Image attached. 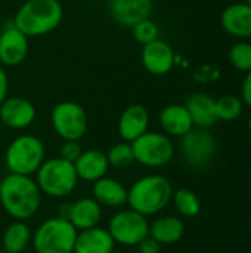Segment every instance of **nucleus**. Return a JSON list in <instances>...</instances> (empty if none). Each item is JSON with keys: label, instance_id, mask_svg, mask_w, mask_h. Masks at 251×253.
I'll list each match as a JSON object with an SVG mask.
<instances>
[{"label": "nucleus", "instance_id": "nucleus-23", "mask_svg": "<svg viewBox=\"0 0 251 253\" xmlns=\"http://www.w3.org/2000/svg\"><path fill=\"white\" fill-rule=\"evenodd\" d=\"M185 234V224L180 216L163 215L149 222V237L161 246H170L180 242Z\"/></svg>", "mask_w": 251, "mask_h": 253}, {"label": "nucleus", "instance_id": "nucleus-4", "mask_svg": "<svg viewBox=\"0 0 251 253\" xmlns=\"http://www.w3.org/2000/svg\"><path fill=\"white\" fill-rule=\"evenodd\" d=\"M77 233L68 219L53 216L33 231L31 246L36 253H74Z\"/></svg>", "mask_w": 251, "mask_h": 253}, {"label": "nucleus", "instance_id": "nucleus-36", "mask_svg": "<svg viewBox=\"0 0 251 253\" xmlns=\"http://www.w3.org/2000/svg\"><path fill=\"white\" fill-rule=\"evenodd\" d=\"M0 253H7V252H4V251H3V249H0Z\"/></svg>", "mask_w": 251, "mask_h": 253}, {"label": "nucleus", "instance_id": "nucleus-27", "mask_svg": "<svg viewBox=\"0 0 251 253\" xmlns=\"http://www.w3.org/2000/svg\"><path fill=\"white\" fill-rule=\"evenodd\" d=\"M108 165L114 169H127L135 163V156L130 142H117L107 153Z\"/></svg>", "mask_w": 251, "mask_h": 253}, {"label": "nucleus", "instance_id": "nucleus-25", "mask_svg": "<svg viewBox=\"0 0 251 253\" xmlns=\"http://www.w3.org/2000/svg\"><path fill=\"white\" fill-rule=\"evenodd\" d=\"M172 202H173L178 213L182 218L191 219V218L198 216L201 212V202H200L198 196L188 188H179V190L173 191Z\"/></svg>", "mask_w": 251, "mask_h": 253}, {"label": "nucleus", "instance_id": "nucleus-26", "mask_svg": "<svg viewBox=\"0 0 251 253\" xmlns=\"http://www.w3.org/2000/svg\"><path fill=\"white\" fill-rule=\"evenodd\" d=\"M244 102L235 95H223L216 99V114L220 122H235L241 117Z\"/></svg>", "mask_w": 251, "mask_h": 253}, {"label": "nucleus", "instance_id": "nucleus-34", "mask_svg": "<svg viewBox=\"0 0 251 253\" xmlns=\"http://www.w3.org/2000/svg\"><path fill=\"white\" fill-rule=\"evenodd\" d=\"M68 211H70V203H62L58 209V215L56 216H61V218H65L68 216Z\"/></svg>", "mask_w": 251, "mask_h": 253}, {"label": "nucleus", "instance_id": "nucleus-1", "mask_svg": "<svg viewBox=\"0 0 251 253\" xmlns=\"http://www.w3.org/2000/svg\"><path fill=\"white\" fill-rule=\"evenodd\" d=\"M41 191L31 176L9 173L1 179L0 205L15 221L31 219L40 209Z\"/></svg>", "mask_w": 251, "mask_h": 253}, {"label": "nucleus", "instance_id": "nucleus-9", "mask_svg": "<svg viewBox=\"0 0 251 253\" xmlns=\"http://www.w3.org/2000/svg\"><path fill=\"white\" fill-rule=\"evenodd\" d=\"M50 122L55 133L64 141H80L89 127L86 110L74 101L56 104L52 110Z\"/></svg>", "mask_w": 251, "mask_h": 253}, {"label": "nucleus", "instance_id": "nucleus-29", "mask_svg": "<svg viewBox=\"0 0 251 253\" xmlns=\"http://www.w3.org/2000/svg\"><path fill=\"white\" fill-rule=\"evenodd\" d=\"M132 33H133L135 40L143 46V44H148V43L157 40L160 30H158V25L152 19L145 18L132 27Z\"/></svg>", "mask_w": 251, "mask_h": 253}, {"label": "nucleus", "instance_id": "nucleus-39", "mask_svg": "<svg viewBox=\"0 0 251 253\" xmlns=\"http://www.w3.org/2000/svg\"><path fill=\"white\" fill-rule=\"evenodd\" d=\"M0 185H1V179H0Z\"/></svg>", "mask_w": 251, "mask_h": 253}, {"label": "nucleus", "instance_id": "nucleus-32", "mask_svg": "<svg viewBox=\"0 0 251 253\" xmlns=\"http://www.w3.org/2000/svg\"><path fill=\"white\" fill-rule=\"evenodd\" d=\"M241 99L247 107L251 108V71L246 73V77L241 86Z\"/></svg>", "mask_w": 251, "mask_h": 253}, {"label": "nucleus", "instance_id": "nucleus-7", "mask_svg": "<svg viewBox=\"0 0 251 253\" xmlns=\"http://www.w3.org/2000/svg\"><path fill=\"white\" fill-rule=\"evenodd\" d=\"M135 163L149 169H158L169 165L175 156L172 138L161 132H145L132 142Z\"/></svg>", "mask_w": 251, "mask_h": 253}, {"label": "nucleus", "instance_id": "nucleus-14", "mask_svg": "<svg viewBox=\"0 0 251 253\" xmlns=\"http://www.w3.org/2000/svg\"><path fill=\"white\" fill-rule=\"evenodd\" d=\"M154 0H108L112 21L124 28H132L139 21L149 18Z\"/></svg>", "mask_w": 251, "mask_h": 253}, {"label": "nucleus", "instance_id": "nucleus-11", "mask_svg": "<svg viewBox=\"0 0 251 253\" xmlns=\"http://www.w3.org/2000/svg\"><path fill=\"white\" fill-rule=\"evenodd\" d=\"M28 55V37L15 27L13 21L7 22L0 31V62L7 67L19 65Z\"/></svg>", "mask_w": 251, "mask_h": 253}, {"label": "nucleus", "instance_id": "nucleus-28", "mask_svg": "<svg viewBox=\"0 0 251 253\" xmlns=\"http://www.w3.org/2000/svg\"><path fill=\"white\" fill-rule=\"evenodd\" d=\"M228 58L235 70L243 73L251 71V43L246 40L235 43L234 46H231Z\"/></svg>", "mask_w": 251, "mask_h": 253}, {"label": "nucleus", "instance_id": "nucleus-2", "mask_svg": "<svg viewBox=\"0 0 251 253\" xmlns=\"http://www.w3.org/2000/svg\"><path fill=\"white\" fill-rule=\"evenodd\" d=\"M172 196V182L163 175L151 173L132 184L127 190V205L148 218L161 213L170 205Z\"/></svg>", "mask_w": 251, "mask_h": 253}, {"label": "nucleus", "instance_id": "nucleus-5", "mask_svg": "<svg viewBox=\"0 0 251 253\" xmlns=\"http://www.w3.org/2000/svg\"><path fill=\"white\" fill-rule=\"evenodd\" d=\"M36 182L41 194L52 199H62L70 196L78 184V176L74 163L61 157L44 160L36 172Z\"/></svg>", "mask_w": 251, "mask_h": 253}, {"label": "nucleus", "instance_id": "nucleus-20", "mask_svg": "<svg viewBox=\"0 0 251 253\" xmlns=\"http://www.w3.org/2000/svg\"><path fill=\"white\" fill-rule=\"evenodd\" d=\"M185 107L192 119L194 127L210 129L219 122L216 114V99L207 93L200 92L191 95L186 99Z\"/></svg>", "mask_w": 251, "mask_h": 253}, {"label": "nucleus", "instance_id": "nucleus-13", "mask_svg": "<svg viewBox=\"0 0 251 253\" xmlns=\"http://www.w3.org/2000/svg\"><path fill=\"white\" fill-rule=\"evenodd\" d=\"M37 111L33 102L21 96H7L0 105V120L4 126L22 130L30 127L36 120Z\"/></svg>", "mask_w": 251, "mask_h": 253}, {"label": "nucleus", "instance_id": "nucleus-3", "mask_svg": "<svg viewBox=\"0 0 251 253\" xmlns=\"http://www.w3.org/2000/svg\"><path fill=\"white\" fill-rule=\"evenodd\" d=\"M62 18L59 0H25L16 10L13 24L27 37H41L56 30Z\"/></svg>", "mask_w": 251, "mask_h": 253}, {"label": "nucleus", "instance_id": "nucleus-17", "mask_svg": "<svg viewBox=\"0 0 251 253\" xmlns=\"http://www.w3.org/2000/svg\"><path fill=\"white\" fill-rule=\"evenodd\" d=\"M102 206L93 197H83L70 203L67 219L77 231L98 227L102 221Z\"/></svg>", "mask_w": 251, "mask_h": 253}, {"label": "nucleus", "instance_id": "nucleus-37", "mask_svg": "<svg viewBox=\"0 0 251 253\" xmlns=\"http://www.w3.org/2000/svg\"><path fill=\"white\" fill-rule=\"evenodd\" d=\"M247 3H249V4H250V6H251V0H247Z\"/></svg>", "mask_w": 251, "mask_h": 253}, {"label": "nucleus", "instance_id": "nucleus-15", "mask_svg": "<svg viewBox=\"0 0 251 253\" xmlns=\"http://www.w3.org/2000/svg\"><path fill=\"white\" fill-rule=\"evenodd\" d=\"M220 25L226 34L235 39H251V6L247 1L226 6L220 13Z\"/></svg>", "mask_w": 251, "mask_h": 253}, {"label": "nucleus", "instance_id": "nucleus-35", "mask_svg": "<svg viewBox=\"0 0 251 253\" xmlns=\"http://www.w3.org/2000/svg\"><path fill=\"white\" fill-rule=\"evenodd\" d=\"M247 125H249V130H250V133H251V114H250V117H249V123H247Z\"/></svg>", "mask_w": 251, "mask_h": 253}, {"label": "nucleus", "instance_id": "nucleus-8", "mask_svg": "<svg viewBox=\"0 0 251 253\" xmlns=\"http://www.w3.org/2000/svg\"><path fill=\"white\" fill-rule=\"evenodd\" d=\"M115 245L132 248L138 246L149 236V221L145 215L127 208L115 212L107 228Z\"/></svg>", "mask_w": 251, "mask_h": 253}, {"label": "nucleus", "instance_id": "nucleus-18", "mask_svg": "<svg viewBox=\"0 0 251 253\" xmlns=\"http://www.w3.org/2000/svg\"><path fill=\"white\" fill-rule=\"evenodd\" d=\"M114 251L115 242L107 228L98 225L77 233L74 253H111Z\"/></svg>", "mask_w": 251, "mask_h": 253}, {"label": "nucleus", "instance_id": "nucleus-10", "mask_svg": "<svg viewBox=\"0 0 251 253\" xmlns=\"http://www.w3.org/2000/svg\"><path fill=\"white\" fill-rule=\"evenodd\" d=\"M216 138L209 129L192 127L180 136V154L183 162L192 169L207 168L216 154Z\"/></svg>", "mask_w": 251, "mask_h": 253}, {"label": "nucleus", "instance_id": "nucleus-21", "mask_svg": "<svg viewBox=\"0 0 251 253\" xmlns=\"http://www.w3.org/2000/svg\"><path fill=\"white\" fill-rule=\"evenodd\" d=\"M158 122H160V126L164 130V133L169 136L180 138L194 127L192 119H191L186 107L182 104L166 105L160 113Z\"/></svg>", "mask_w": 251, "mask_h": 253}, {"label": "nucleus", "instance_id": "nucleus-38", "mask_svg": "<svg viewBox=\"0 0 251 253\" xmlns=\"http://www.w3.org/2000/svg\"><path fill=\"white\" fill-rule=\"evenodd\" d=\"M111 253H123V252H117V251H114V252H111Z\"/></svg>", "mask_w": 251, "mask_h": 253}, {"label": "nucleus", "instance_id": "nucleus-24", "mask_svg": "<svg viewBox=\"0 0 251 253\" xmlns=\"http://www.w3.org/2000/svg\"><path fill=\"white\" fill-rule=\"evenodd\" d=\"M33 231L25 221H13L10 222L3 236L1 245L3 251L7 253H22L31 246Z\"/></svg>", "mask_w": 251, "mask_h": 253}, {"label": "nucleus", "instance_id": "nucleus-31", "mask_svg": "<svg viewBox=\"0 0 251 253\" xmlns=\"http://www.w3.org/2000/svg\"><path fill=\"white\" fill-rule=\"evenodd\" d=\"M138 249H139V253H160L161 251V245L160 243H157L152 237H146V239H143L138 246H136Z\"/></svg>", "mask_w": 251, "mask_h": 253}, {"label": "nucleus", "instance_id": "nucleus-22", "mask_svg": "<svg viewBox=\"0 0 251 253\" xmlns=\"http://www.w3.org/2000/svg\"><path fill=\"white\" fill-rule=\"evenodd\" d=\"M78 179L86 182H95L104 176L109 169L107 154L99 150H84L74 163Z\"/></svg>", "mask_w": 251, "mask_h": 253}, {"label": "nucleus", "instance_id": "nucleus-33", "mask_svg": "<svg viewBox=\"0 0 251 253\" xmlns=\"http://www.w3.org/2000/svg\"><path fill=\"white\" fill-rule=\"evenodd\" d=\"M7 92H9V79H7L6 71L0 65V105L7 98Z\"/></svg>", "mask_w": 251, "mask_h": 253}, {"label": "nucleus", "instance_id": "nucleus-19", "mask_svg": "<svg viewBox=\"0 0 251 253\" xmlns=\"http://www.w3.org/2000/svg\"><path fill=\"white\" fill-rule=\"evenodd\" d=\"M92 197L102 208H123L127 205V188L117 179L104 176L93 182Z\"/></svg>", "mask_w": 251, "mask_h": 253}, {"label": "nucleus", "instance_id": "nucleus-6", "mask_svg": "<svg viewBox=\"0 0 251 253\" xmlns=\"http://www.w3.org/2000/svg\"><path fill=\"white\" fill-rule=\"evenodd\" d=\"M44 160V145L41 139L28 133L16 136L4 153V163L9 173L33 176Z\"/></svg>", "mask_w": 251, "mask_h": 253}, {"label": "nucleus", "instance_id": "nucleus-12", "mask_svg": "<svg viewBox=\"0 0 251 253\" xmlns=\"http://www.w3.org/2000/svg\"><path fill=\"white\" fill-rule=\"evenodd\" d=\"M141 59L143 68L152 76H166L175 67V52L173 47L161 40L160 37L148 44H143L141 52Z\"/></svg>", "mask_w": 251, "mask_h": 253}, {"label": "nucleus", "instance_id": "nucleus-16", "mask_svg": "<svg viewBox=\"0 0 251 253\" xmlns=\"http://www.w3.org/2000/svg\"><path fill=\"white\" fill-rule=\"evenodd\" d=\"M149 127V113L146 107L141 104H132L126 107L118 119V133L123 141L133 142Z\"/></svg>", "mask_w": 251, "mask_h": 253}, {"label": "nucleus", "instance_id": "nucleus-30", "mask_svg": "<svg viewBox=\"0 0 251 253\" xmlns=\"http://www.w3.org/2000/svg\"><path fill=\"white\" fill-rule=\"evenodd\" d=\"M81 153L83 148L78 144V141H64V144L59 148V157L70 163H75V160L80 157Z\"/></svg>", "mask_w": 251, "mask_h": 253}]
</instances>
